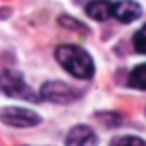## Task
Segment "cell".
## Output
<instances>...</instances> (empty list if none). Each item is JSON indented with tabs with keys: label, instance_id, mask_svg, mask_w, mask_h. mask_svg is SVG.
I'll use <instances>...</instances> for the list:
<instances>
[{
	"label": "cell",
	"instance_id": "obj_1",
	"mask_svg": "<svg viewBox=\"0 0 146 146\" xmlns=\"http://www.w3.org/2000/svg\"><path fill=\"white\" fill-rule=\"evenodd\" d=\"M57 62L76 79H91L95 74V62L91 55L78 45H60L55 48Z\"/></svg>",
	"mask_w": 146,
	"mask_h": 146
},
{
	"label": "cell",
	"instance_id": "obj_2",
	"mask_svg": "<svg viewBox=\"0 0 146 146\" xmlns=\"http://www.w3.org/2000/svg\"><path fill=\"white\" fill-rule=\"evenodd\" d=\"M0 90L2 93H5L11 98H21V100H28V102H38L36 95L33 93V90L24 83L23 76L16 70L7 69L2 78H0Z\"/></svg>",
	"mask_w": 146,
	"mask_h": 146
},
{
	"label": "cell",
	"instance_id": "obj_3",
	"mask_svg": "<svg viewBox=\"0 0 146 146\" xmlns=\"http://www.w3.org/2000/svg\"><path fill=\"white\" fill-rule=\"evenodd\" d=\"M0 120L11 127H33L41 124V117L29 108L21 107H7L0 110Z\"/></svg>",
	"mask_w": 146,
	"mask_h": 146
},
{
	"label": "cell",
	"instance_id": "obj_4",
	"mask_svg": "<svg viewBox=\"0 0 146 146\" xmlns=\"http://www.w3.org/2000/svg\"><path fill=\"white\" fill-rule=\"evenodd\" d=\"M40 96L43 100L57 103V105H67V103H72L74 100H78V93L69 84H65L62 81H48V83H45L41 86V90H40Z\"/></svg>",
	"mask_w": 146,
	"mask_h": 146
},
{
	"label": "cell",
	"instance_id": "obj_5",
	"mask_svg": "<svg viewBox=\"0 0 146 146\" xmlns=\"http://www.w3.org/2000/svg\"><path fill=\"white\" fill-rule=\"evenodd\" d=\"M141 12H143L141 5L134 0H119V2L112 4V16L119 23H124V24H129L139 19Z\"/></svg>",
	"mask_w": 146,
	"mask_h": 146
},
{
	"label": "cell",
	"instance_id": "obj_6",
	"mask_svg": "<svg viewBox=\"0 0 146 146\" xmlns=\"http://www.w3.org/2000/svg\"><path fill=\"white\" fill-rule=\"evenodd\" d=\"M65 144H70V146H81V144H98V137H96V132H95L90 125L79 124V125L72 127V129L67 132Z\"/></svg>",
	"mask_w": 146,
	"mask_h": 146
},
{
	"label": "cell",
	"instance_id": "obj_7",
	"mask_svg": "<svg viewBox=\"0 0 146 146\" xmlns=\"http://www.w3.org/2000/svg\"><path fill=\"white\" fill-rule=\"evenodd\" d=\"M86 14L93 21L103 23L112 16V2L110 0H91L86 5Z\"/></svg>",
	"mask_w": 146,
	"mask_h": 146
},
{
	"label": "cell",
	"instance_id": "obj_8",
	"mask_svg": "<svg viewBox=\"0 0 146 146\" xmlns=\"http://www.w3.org/2000/svg\"><path fill=\"white\" fill-rule=\"evenodd\" d=\"M129 86L146 91V62L136 65L129 74Z\"/></svg>",
	"mask_w": 146,
	"mask_h": 146
},
{
	"label": "cell",
	"instance_id": "obj_9",
	"mask_svg": "<svg viewBox=\"0 0 146 146\" xmlns=\"http://www.w3.org/2000/svg\"><path fill=\"white\" fill-rule=\"evenodd\" d=\"M132 45H134V50H136L137 53L146 55V24H144L141 29H137V31L134 33V36H132Z\"/></svg>",
	"mask_w": 146,
	"mask_h": 146
},
{
	"label": "cell",
	"instance_id": "obj_10",
	"mask_svg": "<svg viewBox=\"0 0 146 146\" xmlns=\"http://www.w3.org/2000/svg\"><path fill=\"white\" fill-rule=\"evenodd\" d=\"M112 146H125V144H132V146H144L146 141L137 137V136H119L115 139L110 141Z\"/></svg>",
	"mask_w": 146,
	"mask_h": 146
},
{
	"label": "cell",
	"instance_id": "obj_11",
	"mask_svg": "<svg viewBox=\"0 0 146 146\" xmlns=\"http://www.w3.org/2000/svg\"><path fill=\"white\" fill-rule=\"evenodd\" d=\"M58 24L67 28V29H78V31H86V26L79 21H76L74 17H70V16H60L58 17Z\"/></svg>",
	"mask_w": 146,
	"mask_h": 146
},
{
	"label": "cell",
	"instance_id": "obj_12",
	"mask_svg": "<svg viewBox=\"0 0 146 146\" xmlns=\"http://www.w3.org/2000/svg\"><path fill=\"white\" fill-rule=\"evenodd\" d=\"M98 119H102L103 120V124L107 125V127H119L120 125V115H117V113H108V112H103V113H98L96 115Z\"/></svg>",
	"mask_w": 146,
	"mask_h": 146
}]
</instances>
